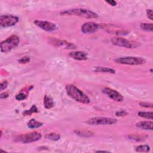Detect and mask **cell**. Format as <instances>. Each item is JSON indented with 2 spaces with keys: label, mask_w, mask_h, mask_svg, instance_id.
Instances as JSON below:
<instances>
[{
  "label": "cell",
  "mask_w": 153,
  "mask_h": 153,
  "mask_svg": "<svg viewBox=\"0 0 153 153\" xmlns=\"http://www.w3.org/2000/svg\"><path fill=\"white\" fill-rule=\"evenodd\" d=\"M62 16H77L85 19H97L98 14L91 10L85 8H72L60 13Z\"/></svg>",
  "instance_id": "7a4b0ae2"
},
{
  "label": "cell",
  "mask_w": 153,
  "mask_h": 153,
  "mask_svg": "<svg viewBox=\"0 0 153 153\" xmlns=\"http://www.w3.org/2000/svg\"><path fill=\"white\" fill-rule=\"evenodd\" d=\"M26 98V95L24 93H20L16 95V99L17 100H23Z\"/></svg>",
  "instance_id": "484cf974"
},
{
  "label": "cell",
  "mask_w": 153,
  "mask_h": 153,
  "mask_svg": "<svg viewBox=\"0 0 153 153\" xmlns=\"http://www.w3.org/2000/svg\"><path fill=\"white\" fill-rule=\"evenodd\" d=\"M69 56L71 58L77 60H85L88 58L87 54L85 52L80 51H72L69 53Z\"/></svg>",
  "instance_id": "7c38bea8"
},
{
  "label": "cell",
  "mask_w": 153,
  "mask_h": 153,
  "mask_svg": "<svg viewBox=\"0 0 153 153\" xmlns=\"http://www.w3.org/2000/svg\"><path fill=\"white\" fill-rule=\"evenodd\" d=\"M140 27L145 31L152 32L153 30V25L152 23H141Z\"/></svg>",
  "instance_id": "7402d4cb"
},
{
  "label": "cell",
  "mask_w": 153,
  "mask_h": 153,
  "mask_svg": "<svg viewBox=\"0 0 153 153\" xmlns=\"http://www.w3.org/2000/svg\"><path fill=\"white\" fill-rule=\"evenodd\" d=\"M136 152H148L150 150V147L147 145H141L135 148Z\"/></svg>",
  "instance_id": "cb8c5ba5"
},
{
  "label": "cell",
  "mask_w": 153,
  "mask_h": 153,
  "mask_svg": "<svg viewBox=\"0 0 153 153\" xmlns=\"http://www.w3.org/2000/svg\"><path fill=\"white\" fill-rule=\"evenodd\" d=\"M74 132L76 134L81 137H88L93 135V133L86 130H76L74 131Z\"/></svg>",
  "instance_id": "d6986e66"
},
{
  "label": "cell",
  "mask_w": 153,
  "mask_h": 153,
  "mask_svg": "<svg viewBox=\"0 0 153 153\" xmlns=\"http://www.w3.org/2000/svg\"><path fill=\"white\" fill-rule=\"evenodd\" d=\"M30 60V59L29 57L28 56H24L23 57H22L21 59H20L18 62L19 63H22V64H24V63H29Z\"/></svg>",
  "instance_id": "d4e9b609"
},
{
  "label": "cell",
  "mask_w": 153,
  "mask_h": 153,
  "mask_svg": "<svg viewBox=\"0 0 153 153\" xmlns=\"http://www.w3.org/2000/svg\"><path fill=\"white\" fill-rule=\"evenodd\" d=\"M45 138L48 140H53V141H57L59 140L60 138V136L59 133H56V132H53V133H47L45 135Z\"/></svg>",
  "instance_id": "ffe728a7"
},
{
  "label": "cell",
  "mask_w": 153,
  "mask_h": 153,
  "mask_svg": "<svg viewBox=\"0 0 153 153\" xmlns=\"http://www.w3.org/2000/svg\"><path fill=\"white\" fill-rule=\"evenodd\" d=\"M102 92L106 94L110 99L117 102H121L123 100V96L121 94L115 90H113L109 87H105L102 89Z\"/></svg>",
  "instance_id": "9c48e42d"
},
{
  "label": "cell",
  "mask_w": 153,
  "mask_h": 153,
  "mask_svg": "<svg viewBox=\"0 0 153 153\" xmlns=\"http://www.w3.org/2000/svg\"><path fill=\"white\" fill-rule=\"evenodd\" d=\"M117 63L128 65H140L145 63V60L140 57H133L127 56L118 57L114 60Z\"/></svg>",
  "instance_id": "5b68a950"
},
{
  "label": "cell",
  "mask_w": 153,
  "mask_h": 153,
  "mask_svg": "<svg viewBox=\"0 0 153 153\" xmlns=\"http://www.w3.org/2000/svg\"><path fill=\"white\" fill-rule=\"evenodd\" d=\"M117 122V119L103 117H96L89 118L85 123L91 126H99V125H112L116 124Z\"/></svg>",
  "instance_id": "277c9868"
},
{
  "label": "cell",
  "mask_w": 153,
  "mask_h": 153,
  "mask_svg": "<svg viewBox=\"0 0 153 153\" xmlns=\"http://www.w3.org/2000/svg\"><path fill=\"white\" fill-rule=\"evenodd\" d=\"M8 96H9V94H8V93H7V92H3V93H1V94H0V98H1V99H5V98L8 97Z\"/></svg>",
  "instance_id": "4dcf8cb0"
},
{
  "label": "cell",
  "mask_w": 153,
  "mask_h": 153,
  "mask_svg": "<svg viewBox=\"0 0 153 153\" xmlns=\"http://www.w3.org/2000/svg\"><path fill=\"white\" fill-rule=\"evenodd\" d=\"M150 71H151V72L152 73V69H150Z\"/></svg>",
  "instance_id": "836d02e7"
},
{
  "label": "cell",
  "mask_w": 153,
  "mask_h": 153,
  "mask_svg": "<svg viewBox=\"0 0 153 153\" xmlns=\"http://www.w3.org/2000/svg\"><path fill=\"white\" fill-rule=\"evenodd\" d=\"M111 42L113 45L121 47H125L127 48H133L137 47L139 44L137 42L130 41L129 40H127L126 38H122V37H114L111 39Z\"/></svg>",
  "instance_id": "8992f818"
},
{
  "label": "cell",
  "mask_w": 153,
  "mask_h": 153,
  "mask_svg": "<svg viewBox=\"0 0 153 153\" xmlns=\"http://www.w3.org/2000/svg\"><path fill=\"white\" fill-rule=\"evenodd\" d=\"M65 88L68 95L75 101L84 104H88L90 102L89 97L75 85L68 84Z\"/></svg>",
  "instance_id": "6da1fadb"
},
{
  "label": "cell",
  "mask_w": 153,
  "mask_h": 153,
  "mask_svg": "<svg viewBox=\"0 0 153 153\" xmlns=\"http://www.w3.org/2000/svg\"><path fill=\"white\" fill-rule=\"evenodd\" d=\"M146 14H147V17L150 19V20H153V13H152V10L151 9H148L146 10Z\"/></svg>",
  "instance_id": "f546056e"
},
{
  "label": "cell",
  "mask_w": 153,
  "mask_h": 153,
  "mask_svg": "<svg viewBox=\"0 0 153 153\" xmlns=\"http://www.w3.org/2000/svg\"><path fill=\"white\" fill-rule=\"evenodd\" d=\"M100 26L94 22H86L81 26V31L83 33H92L97 31Z\"/></svg>",
  "instance_id": "8fae6325"
},
{
  "label": "cell",
  "mask_w": 153,
  "mask_h": 153,
  "mask_svg": "<svg viewBox=\"0 0 153 153\" xmlns=\"http://www.w3.org/2000/svg\"><path fill=\"white\" fill-rule=\"evenodd\" d=\"M41 134L38 131H32L24 134H21L17 138V140L24 143L35 142L40 139Z\"/></svg>",
  "instance_id": "ba28073f"
},
{
  "label": "cell",
  "mask_w": 153,
  "mask_h": 153,
  "mask_svg": "<svg viewBox=\"0 0 153 153\" xmlns=\"http://www.w3.org/2000/svg\"><path fill=\"white\" fill-rule=\"evenodd\" d=\"M138 115L142 118H146V119H149L152 120V116L153 113L152 111H140L137 113Z\"/></svg>",
  "instance_id": "44dd1931"
},
{
  "label": "cell",
  "mask_w": 153,
  "mask_h": 153,
  "mask_svg": "<svg viewBox=\"0 0 153 153\" xmlns=\"http://www.w3.org/2000/svg\"><path fill=\"white\" fill-rule=\"evenodd\" d=\"M127 136L129 139L136 142L145 141L149 137V136L145 134H131Z\"/></svg>",
  "instance_id": "5bb4252c"
},
{
  "label": "cell",
  "mask_w": 153,
  "mask_h": 153,
  "mask_svg": "<svg viewBox=\"0 0 153 153\" xmlns=\"http://www.w3.org/2000/svg\"><path fill=\"white\" fill-rule=\"evenodd\" d=\"M53 44L59 46V47H63L65 48H68V49H74L76 48V45H75L74 44L67 42L66 41L64 40H57L55 39L54 41H53Z\"/></svg>",
  "instance_id": "4fadbf2b"
},
{
  "label": "cell",
  "mask_w": 153,
  "mask_h": 153,
  "mask_svg": "<svg viewBox=\"0 0 153 153\" xmlns=\"http://www.w3.org/2000/svg\"><path fill=\"white\" fill-rule=\"evenodd\" d=\"M20 43V38L16 35H12L1 42V51L8 53L17 47Z\"/></svg>",
  "instance_id": "3957f363"
},
{
  "label": "cell",
  "mask_w": 153,
  "mask_h": 153,
  "mask_svg": "<svg viewBox=\"0 0 153 153\" xmlns=\"http://www.w3.org/2000/svg\"><path fill=\"white\" fill-rule=\"evenodd\" d=\"M34 24L45 31L51 32L57 29V26L54 23L47 21L36 20L34 21Z\"/></svg>",
  "instance_id": "30bf717a"
},
{
  "label": "cell",
  "mask_w": 153,
  "mask_h": 153,
  "mask_svg": "<svg viewBox=\"0 0 153 153\" xmlns=\"http://www.w3.org/2000/svg\"><path fill=\"white\" fill-rule=\"evenodd\" d=\"M106 2L108 3V4H109L111 6H115L117 5V2L113 0H111V1H106Z\"/></svg>",
  "instance_id": "1f68e13d"
},
{
  "label": "cell",
  "mask_w": 153,
  "mask_h": 153,
  "mask_svg": "<svg viewBox=\"0 0 153 153\" xmlns=\"http://www.w3.org/2000/svg\"><path fill=\"white\" fill-rule=\"evenodd\" d=\"M153 123L152 121H143L136 123V126L137 127L142 128L143 130H152Z\"/></svg>",
  "instance_id": "9a60e30c"
},
{
  "label": "cell",
  "mask_w": 153,
  "mask_h": 153,
  "mask_svg": "<svg viewBox=\"0 0 153 153\" xmlns=\"http://www.w3.org/2000/svg\"><path fill=\"white\" fill-rule=\"evenodd\" d=\"M43 125V123L36 121L35 119L34 118H32L30 119L27 124V126L29 128H32V129H34V128H39L40 127H41Z\"/></svg>",
  "instance_id": "e0dca14e"
},
{
  "label": "cell",
  "mask_w": 153,
  "mask_h": 153,
  "mask_svg": "<svg viewBox=\"0 0 153 153\" xmlns=\"http://www.w3.org/2000/svg\"><path fill=\"white\" fill-rule=\"evenodd\" d=\"M18 17L11 14H5L0 16V26L1 27H9L18 23Z\"/></svg>",
  "instance_id": "52a82bcc"
},
{
  "label": "cell",
  "mask_w": 153,
  "mask_h": 153,
  "mask_svg": "<svg viewBox=\"0 0 153 153\" xmlns=\"http://www.w3.org/2000/svg\"><path fill=\"white\" fill-rule=\"evenodd\" d=\"M8 85V82L7 81H4L2 82H1V85H0V90L2 91L3 90L5 89L7 87Z\"/></svg>",
  "instance_id": "f1b7e54d"
},
{
  "label": "cell",
  "mask_w": 153,
  "mask_h": 153,
  "mask_svg": "<svg viewBox=\"0 0 153 153\" xmlns=\"http://www.w3.org/2000/svg\"><path fill=\"white\" fill-rule=\"evenodd\" d=\"M93 71L95 72H102V73H109L115 74V71L112 68L103 66H95L93 68Z\"/></svg>",
  "instance_id": "2e32d148"
},
{
  "label": "cell",
  "mask_w": 153,
  "mask_h": 153,
  "mask_svg": "<svg viewBox=\"0 0 153 153\" xmlns=\"http://www.w3.org/2000/svg\"><path fill=\"white\" fill-rule=\"evenodd\" d=\"M38 112V109L36 108V106L35 105H33L29 109L26 110L23 112V115L24 116H28L32 115L33 113H36Z\"/></svg>",
  "instance_id": "603a6c76"
},
{
  "label": "cell",
  "mask_w": 153,
  "mask_h": 153,
  "mask_svg": "<svg viewBox=\"0 0 153 153\" xmlns=\"http://www.w3.org/2000/svg\"><path fill=\"white\" fill-rule=\"evenodd\" d=\"M139 105L142 107L147 108H152L153 106V104L152 103H148V102H140Z\"/></svg>",
  "instance_id": "4316f807"
},
{
  "label": "cell",
  "mask_w": 153,
  "mask_h": 153,
  "mask_svg": "<svg viewBox=\"0 0 153 153\" xmlns=\"http://www.w3.org/2000/svg\"><path fill=\"white\" fill-rule=\"evenodd\" d=\"M127 114V112L125 110H120L117 112H116L115 115L117 117H123L124 115H126Z\"/></svg>",
  "instance_id": "83f0119b"
},
{
  "label": "cell",
  "mask_w": 153,
  "mask_h": 153,
  "mask_svg": "<svg viewBox=\"0 0 153 153\" xmlns=\"http://www.w3.org/2000/svg\"><path fill=\"white\" fill-rule=\"evenodd\" d=\"M44 106L45 108L48 109H51L54 106V102L53 99L47 95H45L44 97Z\"/></svg>",
  "instance_id": "ac0fdd59"
},
{
  "label": "cell",
  "mask_w": 153,
  "mask_h": 153,
  "mask_svg": "<svg viewBox=\"0 0 153 153\" xmlns=\"http://www.w3.org/2000/svg\"><path fill=\"white\" fill-rule=\"evenodd\" d=\"M96 152H108V151H97Z\"/></svg>",
  "instance_id": "d6a6232c"
}]
</instances>
